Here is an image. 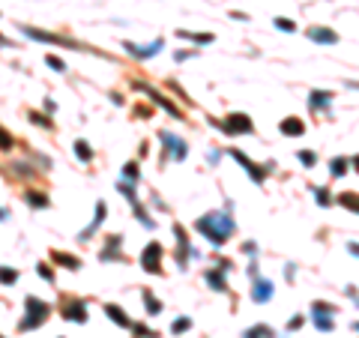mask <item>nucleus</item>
Segmentation results:
<instances>
[{"instance_id": "obj_1", "label": "nucleus", "mask_w": 359, "mask_h": 338, "mask_svg": "<svg viewBox=\"0 0 359 338\" xmlns=\"http://www.w3.org/2000/svg\"><path fill=\"white\" fill-rule=\"evenodd\" d=\"M195 228L210 239L213 245H225L236 225H233V219L225 216V213H207V216H201V219L195 222Z\"/></svg>"}, {"instance_id": "obj_2", "label": "nucleus", "mask_w": 359, "mask_h": 338, "mask_svg": "<svg viewBox=\"0 0 359 338\" xmlns=\"http://www.w3.org/2000/svg\"><path fill=\"white\" fill-rule=\"evenodd\" d=\"M27 317L21 320V329H33V326H42L45 317H48V303L36 300V297H27Z\"/></svg>"}, {"instance_id": "obj_3", "label": "nucleus", "mask_w": 359, "mask_h": 338, "mask_svg": "<svg viewBox=\"0 0 359 338\" xmlns=\"http://www.w3.org/2000/svg\"><path fill=\"white\" fill-rule=\"evenodd\" d=\"M332 314H335V305H329V303H314L311 305V317H314V326H317L321 332H332V329H335Z\"/></svg>"}, {"instance_id": "obj_4", "label": "nucleus", "mask_w": 359, "mask_h": 338, "mask_svg": "<svg viewBox=\"0 0 359 338\" xmlns=\"http://www.w3.org/2000/svg\"><path fill=\"white\" fill-rule=\"evenodd\" d=\"M222 132H228V135H249V132H255V126H252V120L246 117V114H230L225 123H216Z\"/></svg>"}, {"instance_id": "obj_5", "label": "nucleus", "mask_w": 359, "mask_h": 338, "mask_svg": "<svg viewBox=\"0 0 359 338\" xmlns=\"http://www.w3.org/2000/svg\"><path fill=\"white\" fill-rule=\"evenodd\" d=\"M135 90H141V93H147V96H150V102H156L159 108H165V111H168L171 117H177V120H183V114H180V108H177L174 102H168V99H165V96H162V93H159V90H156V87H150V84H144V81H138V84H135Z\"/></svg>"}, {"instance_id": "obj_6", "label": "nucleus", "mask_w": 359, "mask_h": 338, "mask_svg": "<svg viewBox=\"0 0 359 338\" xmlns=\"http://www.w3.org/2000/svg\"><path fill=\"white\" fill-rule=\"evenodd\" d=\"M159 261H162V245L159 242H147L144 245V251H141V267L147 272H162V267H159Z\"/></svg>"}, {"instance_id": "obj_7", "label": "nucleus", "mask_w": 359, "mask_h": 338, "mask_svg": "<svg viewBox=\"0 0 359 338\" xmlns=\"http://www.w3.org/2000/svg\"><path fill=\"white\" fill-rule=\"evenodd\" d=\"M230 156H233V159L246 168V174H249L255 183H263V180H266V174L272 171V165H263V168H261V165H255V162H252V159H246V153H240V150H230Z\"/></svg>"}, {"instance_id": "obj_8", "label": "nucleus", "mask_w": 359, "mask_h": 338, "mask_svg": "<svg viewBox=\"0 0 359 338\" xmlns=\"http://www.w3.org/2000/svg\"><path fill=\"white\" fill-rule=\"evenodd\" d=\"M123 48L129 51L132 57H138V60H147V57H156L159 51L165 48L162 39H156V42H150V45H135V42H123Z\"/></svg>"}, {"instance_id": "obj_9", "label": "nucleus", "mask_w": 359, "mask_h": 338, "mask_svg": "<svg viewBox=\"0 0 359 338\" xmlns=\"http://www.w3.org/2000/svg\"><path fill=\"white\" fill-rule=\"evenodd\" d=\"M174 234H177V267L186 270V258L192 255V245H189V237H186V228H183V225H174Z\"/></svg>"}, {"instance_id": "obj_10", "label": "nucleus", "mask_w": 359, "mask_h": 338, "mask_svg": "<svg viewBox=\"0 0 359 338\" xmlns=\"http://www.w3.org/2000/svg\"><path fill=\"white\" fill-rule=\"evenodd\" d=\"M272 293H275V287H272V281L269 278H255V284H252V300L258 305H263V303H269L272 300Z\"/></svg>"}, {"instance_id": "obj_11", "label": "nucleus", "mask_w": 359, "mask_h": 338, "mask_svg": "<svg viewBox=\"0 0 359 338\" xmlns=\"http://www.w3.org/2000/svg\"><path fill=\"white\" fill-rule=\"evenodd\" d=\"M162 141H165V147L171 150V156H174L177 162H183V159L189 156V147H186V141H183V138L171 135V132H162Z\"/></svg>"}, {"instance_id": "obj_12", "label": "nucleus", "mask_w": 359, "mask_h": 338, "mask_svg": "<svg viewBox=\"0 0 359 338\" xmlns=\"http://www.w3.org/2000/svg\"><path fill=\"white\" fill-rule=\"evenodd\" d=\"M21 30L30 36V39H39V42H51V45H69V48L81 51V45H75V42H69V39H60V36H54V33H45V30H33V27H21Z\"/></svg>"}, {"instance_id": "obj_13", "label": "nucleus", "mask_w": 359, "mask_h": 338, "mask_svg": "<svg viewBox=\"0 0 359 338\" xmlns=\"http://www.w3.org/2000/svg\"><path fill=\"white\" fill-rule=\"evenodd\" d=\"M308 39H311V42H321V45H335V42H338V33L329 30V27H308Z\"/></svg>"}, {"instance_id": "obj_14", "label": "nucleus", "mask_w": 359, "mask_h": 338, "mask_svg": "<svg viewBox=\"0 0 359 338\" xmlns=\"http://www.w3.org/2000/svg\"><path fill=\"white\" fill-rule=\"evenodd\" d=\"M63 317L72 323H87V305L84 303H69L63 308Z\"/></svg>"}, {"instance_id": "obj_15", "label": "nucleus", "mask_w": 359, "mask_h": 338, "mask_svg": "<svg viewBox=\"0 0 359 338\" xmlns=\"http://www.w3.org/2000/svg\"><path fill=\"white\" fill-rule=\"evenodd\" d=\"M308 105H311V111H329V105H332V93H329V90H311Z\"/></svg>"}, {"instance_id": "obj_16", "label": "nucleus", "mask_w": 359, "mask_h": 338, "mask_svg": "<svg viewBox=\"0 0 359 338\" xmlns=\"http://www.w3.org/2000/svg\"><path fill=\"white\" fill-rule=\"evenodd\" d=\"M278 129H282V135H288V138H299L305 132V123H302L299 117H285Z\"/></svg>"}, {"instance_id": "obj_17", "label": "nucleus", "mask_w": 359, "mask_h": 338, "mask_svg": "<svg viewBox=\"0 0 359 338\" xmlns=\"http://www.w3.org/2000/svg\"><path fill=\"white\" fill-rule=\"evenodd\" d=\"M51 258L57 261V267H66V270H78L81 267V261L75 255H66V251H51Z\"/></svg>"}, {"instance_id": "obj_18", "label": "nucleus", "mask_w": 359, "mask_h": 338, "mask_svg": "<svg viewBox=\"0 0 359 338\" xmlns=\"http://www.w3.org/2000/svg\"><path fill=\"white\" fill-rule=\"evenodd\" d=\"M105 314H108L117 326H132V320L123 314V308H120V305H105Z\"/></svg>"}, {"instance_id": "obj_19", "label": "nucleus", "mask_w": 359, "mask_h": 338, "mask_svg": "<svg viewBox=\"0 0 359 338\" xmlns=\"http://www.w3.org/2000/svg\"><path fill=\"white\" fill-rule=\"evenodd\" d=\"M102 219H105V201H99V203H96V216H93L90 228H87V231L81 234V242H84V239H87V237H90V234H93V231L99 228V225H102Z\"/></svg>"}, {"instance_id": "obj_20", "label": "nucleus", "mask_w": 359, "mask_h": 338, "mask_svg": "<svg viewBox=\"0 0 359 338\" xmlns=\"http://www.w3.org/2000/svg\"><path fill=\"white\" fill-rule=\"evenodd\" d=\"M120 242H123V237H108V245L102 251V261H114L117 251H120Z\"/></svg>"}, {"instance_id": "obj_21", "label": "nucleus", "mask_w": 359, "mask_h": 338, "mask_svg": "<svg viewBox=\"0 0 359 338\" xmlns=\"http://www.w3.org/2000/svg\"><path fill=\"white\" fill-rule=\"evenodd\" d=\"M177 36H180V39H192L197 45H210V42L216 39L213 33H189V30H177Z\"/></svg>"}, {"instance_id": "obj_22", "label": "nucleus", "mask_w": 359, "mask_h": 338, "mask_svg": "<svg viewBox=\"0 0 359 338\" xmlns=\"http://www.w3.org/2000/svg\"><path fill=\"white\" fill-rule=\"evenodd\" d=\"M207 281H210L213 290H219V293L228 290V287H225V275H222V270H207Z\"/></svg>"}, {"instance_id": "obj_23", "label": "nucleus", "mask_w": 359, "mask_h": 338, "mask_svg": "<svg viewBox=\"0 0 359 338\" xmlns=\"http://www.w3.org/2000/svg\"><path fill=\"white\" fill-rule=\"evenodd\" d=\"M350 168V159H344V156H335L332 162H329V171H332V177H344V171Z\"/></svg>"}, {"instance_id": "obj_24", "label": "nucleus", "mask_w": 359, "mask_h": 338, "mask_svg": "<svg viewBox=\"0 0 359 338\" xmlns=\"http://www.w3.org/2000/svg\"><path fill=\"white\" fill-rule=\"evenodd\" d=\"M338 201L359 216V195H356V192H341V195H338Z\"/></svg>"}, {"instance_id": "obj_25", "label": "nucleus", "mask_w": 359, "mask_h": 338, "mask_svg": "<svg viewBox=\"0 0 359 338\" xmlns=\"http://www.w3.org/2000/svg\"><path fill=\"white\" fill-rule=\"evenodd\" d=\"M75 156H78L81 162H90V159H93V150H90V144H87V141H75Z\"/></svg>"}, {"instance_id": "obj_26", "label": "nucleus", "mask_w": 359, "mask_h": 338, "mask_svg": "<svg viewBox=\"0 0 359 338\" xmlns=\"http://www.w3.org/2000/svg\"><path fill=\"white\" fill-rule=\"evenodd\" d=\"M243 338H272V329H269V326H252V329H246V332H243Z\"/></svg>"}, {"instance_id": "obj_27", "label": "nucleus", "mask_w": 359, "mask_h": 338, "mask_svg": "<svg viewBox=\"0 0 359 338\" xmlns=\"http://www.w3.org/2000/svg\"><path fill=\"white\" fill-rule=\"evenodd\" d=\"M311 192H314V201L321 203V206H329V203H332V195H329L327 186H314Z\"/></svg>"}, {"instance_id": "obj_28", "label": "nucleus", "mask_w": 359, "mask_h": 338, "mask_svg": "<svg viewBox=\"0 0 359 338\" xmlns=\"http://www.w3.org/2000/svg\"><path fill=\"white\" fill-rule=\"evenodd\" d=\"M144 305H147V314H159V311H162V303H159L150 290H144Z\"/></svg>"}, {"instance_id": "obj_29", "label": "nucleus", "mask_w": 359, "mask_h": 338, "mask_svg": "<svg viewBox=\"0 0 359 338\" xmlns=\"http://www.w3.org/2000/svg\"><path fill=\"white\" fill-rule=\"evenodd\" d=\"M15 281H18V272L9 267H0V284H15Z\"/></svg>"}, {"instance_id": "obj_30", "label": "nucleus", "mask_w": 359, "mask_h": 338, "mask_svg": "<svg viewBox=\"0 0 359 338\" xmlns=\"http://www.w3.org/2000/svg\"><path fill=\"white\" fill-rule=\"evenodd\" d=\"M186 329H192V320H189V317H177V320L171 323V332H177V335L186 332Z\"/></svg>"}, {"instance_id": "obj_31", "label": "nucleus", "mask_w": 359, "mask_h": 338, "mask_svg": "<svg viewBox=\"0 0 359 338\" xmlns=\"http://www.w3.org/2000/svg\"><path fill=\"white\" fill-rule=\"evenodd\" d=\"M24 198H27V203H30V206H48V198H45V195H39V192H27Z\"/></svg>"}, {"instance_id": "obj_32", "label": "nucleus", "mask_w": 359, "mask_h": 338, "mask_svg": "<svg viewBox=\"0 0 359 338\" xmlns=\"http://www.w3.org/2000/svg\"><path fill=\"white\" fill-rule=\"evenodd\" d=\"M296 156H299V162H302V165H305V168H314V162H317V156H314V153H311V150H299V153H296Z\"/></svg>"}, {"instance_id": "obj_33", "label": "nucleus", "mask_w": 359, "mask_h": 338, "mask_svg": "<svg viewBox=\"0 0 359 338\" xmlns=\"http://www.w3.org/2000/svg\"><path fill=\"white\" fill-rule=\"evenodd\" d=\"M120 192H123V198H126V201H132L135 203V206H138V195H135V183H120Z\"/></svg>"}, {"instance_id": "obj_34", "label": "nucleus", "mask_w": 359, "mask_h": 338, "mask_svg": "<svg viewBox=\"0 0 359 338\" xmlns=\"http://www.w3.org/2000/svg\"><path fill=\"white\" fill-rule=\"evenodd\" d=\"M12 147H15V138L9 135L3 126H0V150H12Z\"/></svg>"}, {"instance_id": "obj_35", "label": "nucleus", "mask_w": 359, "mask_h": 338, "mask_svg": "<svg viewBox=\"0 0 359 338\" xmlns=\"http://www.w3.org/2000/svg\"><path fill=\"white\" fill-rule=\"evenodd\" d=\"M272 24H275L278 30H285V33H294V30H296V24L291 21V18H275Z\"/></svg>"}, {"instance_id": "obj_36", "label": "nucleus", "mask_w": 359, "mask_h": 338, "mask_svg": "<svg viewBox=\"0 0 359 338\" xmlns=\"http://www.w3.org/2000/svg\"><path fill=\"white\" fill-rule=\"evenodd\" d=\"M138 174H141V171H138V165H135V162H126V165H123V177H126V180H132V183H135V180H138Z\"/></svg>"}, {"instance_id": "obj_37", "label": "nucleus", "mask_w": 359, "mask_h": 338, "mask_svg": "<svg viewBox=\"0 0 359 338\" xmlns=\"http://www.w3.org/2000/svg\"><path fill=\"white\" fill-rule=\"evenodd\" d=\"M132 329L138 332V338H159V335H156V332H150V329H147L144 323H132Z\"/></svg>"}, {"instance_id": "obj_38", "label": "nucleus", "mask_w": 359, "mask_h": 338, "mask_svg": "<svg viewBox=\"0 0 359 338\" xmlns=\"http://www.w3.org/2000/svg\"><path fill=\"white\" fill-rule=\"evenodd\" d=\"M45 63H48L51 69H57V72H66V63L60 60V57H54V54H48V57H45Z\"/></svg>"}, {"instance_id": "obj_39", "label": "nucleus", "mask_w": 359, "mask_h": 338, "mask_svg": "<svg viewBox=\"0 0 359 338\" xmlns=\"http://www.w3.org/2000/svg\"><path fill=\"white\" fill-rule=\"evenodd\" d=\"M9 168L15 171L18 177H33V174H36V171H30L27 165H24V162H15V165H9Z\"/></svg>"}, {"instance_id": "obj_40", "label": "nucleus", "mask_w": 359, "mask_h": 338, "mask_svg": "<svg viewBox=\"0 0 359 338\" xmlns=\"http://www.w3.org/2000/svg\"><path fill=\"white\" fill-rule=\"evenodd\" d=\"M30 120H33V123H39V126H45V129H51V126H54V123H51L45 114H36V111L30 114Z\"/></svg>"}, {"instance_id": "obj_41", "label": "nucleus", "mask_w": 359, "mask_h": 338, "mask_svg": "<svg viewBox=\"0 0 359 338\" xmlns=\"http://www.w3.org/2000/svg\"><path fill=\"white\" fill-rule=\"evenodd\" d=\"M299 326H302V317H299V314H296V317H291V320H288V332H296Z\"/></svg>"}, {"instance_id": "obj_42", "label": "nucleus", "mask_w": 359, "mask_h": 338, "mask_svg": "<svg viewBox=\"0 0 359 338\" xmlns=\"http://www.w3.org/2000/svg\"><path fill=\"white\" fill-rule=\"evenodd\" d=\"M39 275H42L45 281H51V278H54V272L48 270V267H39Z\"/></svg>"}, {"instance_id": "obj_43", "label": "nucleus", "mask_w": 359, "mask_h": 338, "mask_svg": "<svg viewBox=\"0 0 359 338\" xmlns=\"http://www.w3.org/2000/svg\"><path fill=\"white\" fill-rule=\"evenodd\" d=\"M192 54H195V51H177V54H174V57H177V63H180V60H189V57H192Z\"/></svg>"}, {"instance_id": "obj_44", "label": "nucleus", "mask_w": 359, "mask_h": 338, "mask_svg": "<svg viewBox=\"0 0 359 338\" xmlns=\"http://www.w3.org/2000/svg\"><path fill=\"white\" fill-rule=\"evenodd\" d=\"M347 251H350L353 258H359V242H347Z\"/></svg>"}, {"instance_id": "obj_45", "label": "nucleus", "mask_w": 359, "mask_h": 338, "mask_svg": "<svg viewBox=\"0 0 359 338\" xmlns=\"http://www.w3.org/2000/svg\"><path fill=\"white\" fill-rule=\"evenodd\" d=\"M243 248H246V255H255V251H258V245H255V242H246Z\"/></svg>"}, {"instance_id": "obj_46", "label": "nucleus", "mask_w": 359, "mask_h": 338, "mask_svg": "<svg viewBox=\"0 0 359 338\" xmlns=\"http://www.w3.org/2000/svg\"><path fill=\"white\" fill-rule=\"evenodd\" d=\"M344 290H347V297H350V300H356V297H359V293H356V287H353V284H347Z\"/></svg>"}, {"instance_id": "obj_47", "label": "nucleus", "mask_w": 359, "mask_h": 338, "mask_svg": "<svg viewBox=\"0 0 359 338\" xmlns=\"http://www.w3.org/2000/svg\"><path fill=\"white\" fill-rule=\"evenodd\" d=\"M347 87H350V90H359V81H347Z\"/></svg>"}, {"instance_id": "obj_48", "label": "nucleus", "mask_w": 359, "mask_h": 338, "mask_svg": "<svg viewBox=\"0 0 359 338\" xmlns=\"http://www.w3.org/2000/svg\"><path fill=\"white\" fill-rule=\"evenodd\" d=\"M350 165H353V168L359 171V156H353V159H350Z\"/></svg>"}, {"instance_id": "obj_49", "label": "nucleus", "mask_w": 359, "mask_h": 338, "mask_svg": "<svg viewBox=\"0 0 359 338\" xmlns=\"http://www.w3.org/2000/svg\"><path fill=\"white\" fill-rule=\"evenodd\" d=\"M353 329H356V332H359V323H356V326H353Z\"/></svg>"}, {"instance_id": "obj_50", "label": "nucleus", "mask_w": 359, "mask_h": 338, "mask_svg": "<svg viewBox=\"0 0 359 338\" xmlns=\"http://www.w3.org/2000/svg\"><path fill=\"white\" fill-rule=\"evenodd\" d=\"M356 305H359V297H356Z\"/></svg>"}]
</instances>
